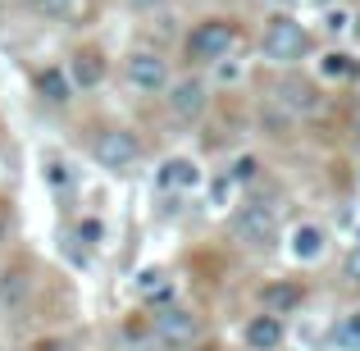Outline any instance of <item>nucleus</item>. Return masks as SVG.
<instances>
[{"label":"nucleus","instance_id":"nucleus-1","mask_svg":"<svg viewBox=\"0 0 360 351\" xmlns=\"http://www.w3.org/2000/svg\"><path fill=\"white\" fill-rule=\"evenodd\" d=\"M306 51H310V32H306V23H301V18L274 14L269 23H264V32H260V55H264L269 64L292 69L297 60H306Z\"/></svg>","mask_w":360,"mask_h":351},{"label":"nucleus","instance_id":"nucleus-2","mask_svg":"<svg viewBox=\"0 0 360 351\" xmlns=\"http://www.w3.org/2000/svg\"><path fill=\"white\" fill-rule=\"evenodd\" d=\"M238 46V23L233 18H201V23L187 32V46H183V55H187V64H219V60H229V51Z\"/></svg>","mask_w":360,"mask_h":351},{"label":"nucleus","instance_id":"nucleus-3","mask_svg":"<svg viewBox=\"0 0 360 351\" xmlns=\"http://www.w3.org/2000/svg\"><path fill=\"white\" fill-rule=\"evenodd\" d=\"M233 233L255 251H269L274 237H278V219H274V210L264 201H242L238 215H233Z\"/></svg>","mask_w":360,"mask_h":351},{"label":"nucleus","instance_id":"nucleus-4","mask_svg":"<svg viewBox=\"0 0 360 351\" xmlns=\"http://www.w3.org/2000/svg\"><path fill=\"white\" fill-rule=\"evenodd\" d=\"M128 87L141 91V96H160V91H169V60L155 51H132L128 55Z\"/></svg>","mask_w":360,"mask_h":351},{"label":"nucleus","instance_id":"nucleus-5","mask_svg":"<svg viewBox=\"0 0 360 351\" xmlns=\"http://www.w3.org/2000/svg\"><path fill=\"white\" fill-rule=\"evenodd\" d=\"M205 106H210V82L201 73H187V78H178L169 87V115L178 123H196L205 115Z\"/></svg>","mask_w":360,"mask_h":351},{"label":"nucleus","instance_id":"nucleus-6","mask_svg":"<svg viewBox=\"0 0 360 351\" xmlns=\"http://www.w3.org/2000/svg\"><path fill=\"white\" fill-rule=\"evenodd\" d=\"M91 155H96V165H101V169H115V174H123V169L137 165L141 141L132 137L128 128H105V132L96 137V146H91Z\"/></svg>","mask_w":360,"mask_h":351},{"label":"nucleus","instance_id":"nucleus-7","mask_svg":"<svg viewBox=\"0 0 360 351\" xmlns=\"http://www.w3.org/2000/svg\"><path fill=\"white\" fill-rule=\"evenodd\" d=\"M196 333H201V324H196V315L183 310V306H169V310L155 315V338H160V347H169V351L192 347Z\"/></svg>","mask_w":360,"mask_h":351},{"label":"nucleus","instance_id":"nucleus-8","mask_svg":"<svg viewBox=\"0 0 360 351\" xmlns=\"http://www.w3.org/2000/svg\"><path fill=\"white\" fill-rule=\"evenodd\" d=\"M242 343L251 351H278L288 343V324H283V315H269V310H260V315H251L242 324Z\"/></svg>","mask_w":360,"mask_h":351},{"label":"nucleus","instance_id":"nucleus-9","mask_svg":"<svg viewBox=\"0 0 360 351\" xmlns=\"http://www.w3.org/2000/svg\"><path fill=\"white\" fill-rule=\"evenodd\" d=\"M32 87H37V96H41L46 106H69V101H73V91H78L64 64H46V69H37Z\"/></svg>","mask_w":360,"mask_h":351},{"label":"nucleus","instance_id":"nucleus-10","mask_svg":"<svg viewBox=\"0 0 360 351\" xmlns=\"http://www.w3.org/2000/svg\"><path fill=\"white\" fill-rule=\"evenodd\" d=\"M155 183L165 187V192H187V187L201 183V165H196L192 155H169V160H160Z\"/></svg>","mask_w":360,"mask_h":351},{"label":"nucleus","instance_id":"nucleus-11","mask_svg":"<svg viewBox=\"0 0 360 351\" xmlns=\"http://www.w3.org/2000/svg\"><path fill=\"white\" fill-rule=\"evenodd\" d=\"M324 246H328V233L319 229V224H297V229H292V242H288V251L297 255L301 264H315L319 255H324Z\"/></svg>","mask_w":360,"mask_h":351},{"label":"nucleus","instance_id":"nucleus-12","mask_svg":"<svg viewBox=\"0 0 360 351\" xmlns=\"http://www.w3.org/2000/svg\"><path fill=\"white\" fill-rule=\"evenodd\" d=\"M278 106H288L292 115H310V110L319 106L315 82H306V78H283L278 82Z\"/></svg>","mask_w":360,"mask_h":351},{"label":"nucleus","instance_id":"nucleus-13","mask_svg":"<svg viewBox=\"0 0 360 351\" xmlns=\"http://www.w3.org/2000/svg\"><path fill=\"white\" fill-rule=\"evenodd\" d=\"M69 78H73V87H96V82L105 78V55L78 51V55L69 60Z\"/></svg>","mask_w":360,"mask_h":351},{"label":"nucleus","instance_id":"nucleus-14","mask_svg":"<svg viewBox=\"0 0 360 351\" xmlns=\"http://www.w3.org/2000/svg\"><path fill=\"white\" fill-rule=\"evenodd\" d=\"M301 297H306V292H301L297 283H269V288L260 292V306L269 310V315H292V310L301 306Z\"/></svg>","mask_w":360,"mask_h":351},{"label":"nucleus","instance_id":"nucleus-15","mask_svg":"<svg viewBox=\"0 0 360 351\" xmlns=\"http://www.w3.org/2000/svg\"><path fill=\"white\" fill-rule=\"evenodd\" d=\"M27 274L23 269H5L0 274V297H5V306H23V297H27Z\"/></svg>","mask_w":360,"mask_h":351},{"label":"nucleus","instance_id":"nucleus-16","mask_svg":"<svg viewBox=\"0 0 360 351\" xmlns=\"http://www.w3.org/2000/svg\"><path fill=\"white\" fill-rule=\"evenodd\" d=\"M333 347L338 351H360V310H352V315L333 328Z\"/></svg>","mask_w":360,"mask_h":351},{"label":"nucleus","instance_id":"nucleus-17","mask_svg":"<svg viewBox=\"0 0 360 351\" xmlns=\"http://www.w3.org/2000/svg\"><path fill=\"white\" fill-rule=\"evenodd\" d=\"M319 73H324V78H347V73H352V55L328 51V55H324V64H319Z\"/></svg>","mask_w":360,"mask_h":351},{"label":"nucleus","instance_id":"nucleus-18","mask_svg":"<svg viewBox=\"0 0 360 351\" xmlns=\"http://www.w3.org/2000/svg\"><path fill=\"white\" fill-rule=\"evenodd\" d=\"M73 5H78V0H27V9H37V14H46V18L73 14Z\"/></svg>","mask_w":360,"mask_h":351},{"label":"nucleus","instance_id":"nucleus-19","mask_svg":"<svg viewBox=\"0 0 360 351\" xmlns=\"http://www.w3.org/2000/svg\"><path fill=\"white\" fill-rule=\"evenodd\" d=\"M255 174H260V160H255V155H238V160H233V183H251V178Z\"/></svg>","mask_w":360,"mask_h":351},{"label":"nucleus","instance_id":"nucleus-20","mask_svg":"<svg viewBox=\"0 0 360 351\" xmlns=\"http://www.w3.org/2000/svg\"><path fill=\"white\" fill-rule=\"evenodd\" d=\"M78 242L82 246H101V242H105V224H101V219H82L78 224Z\"/></svg>","mask_w":360,"mask_h":351},{"label":"nucleus","instance_id":"nucleus-21","mask_svg":"<svg viewBox=\"0 0 360 351\" xmlns=\"http://www.w3.org/2000/svg\"><path fill=\"white\" fill-rule=\"evenodd\" d=\"M347 23H352V18H347V9H338V5L324 9V32H328V37H342Z\"/></svg>","mask_w":360,"mask_h":351},{"label":"nucleus","instance_id":"nucleus-22","mask_svg":"<svg viewBox=\"0 0 360 351\" xmlns=\"http://www.w3.org/2000/svg\"><path fill=\"white\" fill-rule=\"evenodd\" d=\"M233 187H238V183H233L229 174H219V178H214V183H210V196H214V205H219V210H224V205H229Z\"/></svg>","mask_w":360,"mask_h":351},{"label":"nucleus","instance_id":"nucleus-23","mask_svg":"<svg viewBox=\"0 0 360 351\" xmlns=\"http://www.w3.org/2000/svg\"><path fill=\"white\" fill-rule=\"evenodd\" d=\"M342 274L352 283H360V246H352V251H347V260H342Z\"/></svg>","mask_w":360,"mask_h":351},{"label":"nucleus","instance_id":"nucleus-24","mask_svg":"<svg viewBox=\"0 0 360 351\" xmlns=\"http://www.w3.org/2000/svg\"><path fill=\"white\" fill-rule=\"evenodd\" d=\"M219 78H224V82H238L242 69H238V64H224V60H219Z\"/></svg>","mask_w":360,"mask_h":351},{"label":"nucleus","instance_id":"nucleus-25","mask_svg":"<svg viewBox=\"0 0 360 351\" xmlns=\"http://www.w3.org/2000/svg\"><path fill=\"white\" fill-rule=\"evenodd\" d=\"M165 0H128V9H137V14H146V9H160Z\"/></svg>","mask_w":360,"mask_h":351},{"label":"nucleus","instance_id":"nucleus-26","mask_svg":"<svg viewBox=\"0 0 360 351\" xmlns=\"http://www.w3.org/2000/svg\"><path fill=\"white\" fill-rule=\"evenodd\" d=\"M315 5H319V9H333V0H315Z\"/></svg>","mask_w":360,"mask_h":351},{"label":"nucleus","instance_id":"nucleus-27","mask_svg":"<svg viewBox=\"0 0 360 351\" xmlns=\"http://www.w3.org/2000/svg\"><path fill=\"white\" fill-rule=\"evenodd\" d=\"M0 242H5V215H0Z\"/></svg>","mask_w":360,"mask_h":351}]
</instances>
